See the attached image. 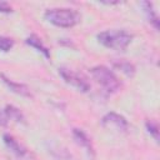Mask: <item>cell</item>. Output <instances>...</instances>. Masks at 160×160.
I'll use <instances>...</instances> for the list:
<instances>
[{
  "instance_id": "6",
  "label": "cell",
  "mask_w": 160,
  "mask_h": 160,
  "mask_svg": "<svg viewBox=\"0 0 160 160\" xmlns=\"http://www.w3.org/2000/svg\"><path fill=\"white\" fill-rule=\"evenodd\" d=\"M72 136L75 139V141L90 155V156H94V148H92V144H91V140L90 138L80 129H74L72 130Z\"/></svg>"
},
{
  "instance_id": "4",
  "label": "cell",
  "mask_w": 160,
  "mask_h": 160,
  "mask_svg": "<svg viewBox=\"0 0 160 160\" xmlns=\"http://www.w3.org/2000/svg\"><path fill=\"white\" fill-rule=\"evenodd\" d=\"M59 74L65 80V82L74 86L79 91L86 92V91L90 90V82L88 81V79L82 74H80V72H78L72 69H69V68H60Z\"/></svg>"
},
{
  "instance_id": "17",
  "label": "cell",
  "mask_w": 160,
  "mask_h": 160,
  "mask_svg": "<svg viewBox=\"0 0 160 160\" xmlns=\"http://www.w3.org/2000/svg\"><path fill=\"white\" fill-rule=\"evenodd\" d=\"M8 116L5 114V111H0V125H6L8 124Z\"/></svg>"
},
{
  "instance_id": "14",
  "label": "cell",
  "mask_w": 160,
  "mask_h": 160,
  "mask_svg": "<svg viewBox=\"0 0 160 160\" xmlns=\"http://www.w3.org/2000/svg\"><path fill=\"white\" fill-rule=\"evenodd\" d=\"M14 46V40L11 38L0 36V50L1 51H9Z\"/></svg>"
},
{
  "instance_id": "7",
  "label": "cell",
  "mask_w": 160,
  "mask_h": 160,
  "mask_svg": "<svg viewBox=\"0 0 160 160\" xmlns=\"http://www.w3.org/2000/svg\"><path fill=\"white\" fill-rule=\"evenodd\" d=\"M4 142H5V145L8 146V149L11 151V152H14L18 158H25L26 155H28V151H26V149L15 139V138H12L11 135H9V134H5L4 135Z\"/></svg>"
},
{
  "instance_id": "3",
  "label": "cell",
  "mask_w": 160,
  "mask_h": 160,
  "mask_svg": "<svg viewBox=\"0 0 160 160\" xmlns=\"http://www.w3.org/2000/svg\"><path fill=\"white\" fill-rule=\"evenodd\" d=\"M94 80L104 89V91L109 92V94H112V92H116L119 89H120V80L118 79V76L106 66H102V65H99V66H95L90 70Z\"/></svg>"
},
{
  "instance_id": "9",
  "label": "cell",
  "mask_w": 160,
  "mask_h": 160,
  "mask_svg": "<svg viewBox=\"0 0 160 160\" xmlns=\"http://www.w3.org/2000/svg\"><path fill=\"white\" fill-rule=\"evenodd\" d=\"M26 44L28 45H30V46H32L34 49H36L38 51H40L46 59H49L50 58V51H49V49L42 44V41H41V39L40 38H38L36 35H30L26 40Z\"/></svg>"
},
{
  "instance_id": "8",
  "label": "cell",
  "mask_w": 160,
  "mask_h": 160,
  "mask_svg": "<svg viewBox=\"0 0 160 160\" xmlns=\"http://www.w3.org/2000/svg\"><path fill=\"white\" fill-rule=\"evenodd\" d=\"M1 79H2V81L9 86V89H10L11 91H14V92H16V94H19V95H21V96H28V98L31 96V91H30V89H29L26 85L20 84V82H15V81H12V80H10V79H8V78H5L4 75H1Z\"/></svg>"
},
{
  "instance_id": "2",
  "label": "cell",
  "mask_w": 160,
  "mask_h": 160,
  "mask_svg": "<svg viewBox=\"0 0 160 160\" xmlns=\"http://www.w3.org/2000/svg\"><path fill=\"white\" fill-rule=\"evenodd\" d=\"M45 19L59 28H72L80 21V14L69 8H54L45 11Z\"/></svg>"
},
{
  "instance_id": "15",
  "label": "cell",
  "mask_w": 160,
  "mask_h": 160,
  "mask_svg": "<svg viewBox=\"0 0 160 160\" xmlns=\"http://www.w3.org/2000/svg\"><path fill=\"white\" fill-rule=\"evenodd\" d=\"M146 129L154 136L155 140H159V128H158V124L155 121H152V120L146 121Z\"/></svg>"
},
{
  "instance_id": "12",
  "label": "cell",
  "mask_w": 160,
  "mask_h": 160,
  "mask_svg": "<svg viewBox=\"0 0 160 160\" xmlns=\"http://www.w3.org/2000/svg\"><path fill=\"white\" fill-rule=\"evenodd\" d=\"M4 111H5V114H6V116H8L9 120H15V121H18V122H22V121H24V116H22V114L20 112L19 109H16V108L9 105V106L5 108Z\"/></svg>"
},
{
  "instance_id": "16",
  "label": "cell",
  "mask_w": 160,
  "mask_h": 160,
  "mask_svg": "<svg viewBox=\"0 0 160 160\" xmlns=\"http://www.w3.org/2000/svg\"><path fill=\"white\" fill-rule=\"evenodd\" d=\"M12 11V8L5 2V1H0V12H11Z\"/></svg>"
},
{
  "instance_id": "5",
  "label": "cell",
  "mask_w": 160,
  "mask_h": 160,
  "mask_svg": "<svg viewBox=\"0 0 160 160\" xmlns=\"http://www.w3.org/2000/svg\"><path fill=\"white\" fill-rule=\"evenodd\" d=\"M101 125L108 130H112L118 132H125L129 126L126 119L116 112H108L101 119Z\"/></svg>"
},
{
  "instance_id": "11",
  "label": "cell",
  "mask_w": 160,
  "mask_h": 160,
  "mask_svg": "<svg viewBox=\"0 0 160 160\" xmlns=\"http://www.w3.org/2000/svg\"><path fill=\"white\" fill-rule=\"evenodd\" d=\"M141 5H142V8H144V11H145V14H146V18H148L149 22H151V24L154 25V28L158 30V29H159V18H158V15H156V12H155V10H154L152 4L149 2V1H144Z\"/></svg>"
},
{
  "instance_id": "10",
  "label": "cell",
  "mask_w": 160,
  "mask_h": 160,
  "mask_svg": "<svg viewBox=\"0 0 160 160\" xmlns=\"http://www.w3.org/2000/svg\"><path fill=\"white\" fill-rule=\"evenodd\" d=\"M52 155V158L55 160H76L65 148H62L61 145H51L50 150H49Z\"/></svg>"
},
{
  "instance_id": "13",
  "label": "cell",
  "mask_w": 160,
  "mask_h": 160,
  "mask_svg": "<svg viewBox=\"0 0 160 160\" xmlns=\"http://www.w3.org/2000/svg\"><path fill=\"white\" fill-rule=\"evenodd\" d=\"M114 66L116 69H119L121 72H124L126 76H132L135 74L134 65L128 62V61H116V62H114Z\"/></svg>"
},
{
  "instance_id": "1",
  "label": "cell",
  "mask_w": 160,
  "mask_h": 160,
  "mask_svg": "<svg viewBox=\"0 0 160 160\" xmlns=\"http://www.w3.org/2000/svg\"><path fill=\"white\" fill-rule=\"evenodd\" d=\"M98 40L104 46L115 51H124L132 40V35L125 30H105L98 35Z\"/></svg>"
}]
</instances>
